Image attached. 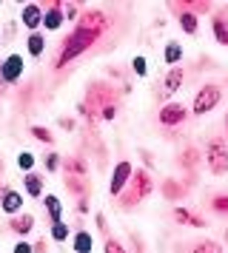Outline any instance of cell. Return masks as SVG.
<instances>
[{"instance_id":"obj_1","label":"cell","mask_w":228,"mask_h":253,"mask_svg":"<svg viewBox=\"0 0 228 253\" xmlns=\"http://www.w3.org/2000/svg\"><path fill=\"white\" fill-rule=\"evenodd\" d=\"M100 35H103V29H89V26H77V29H74V35H68V40L63 43V48H60L55 69H63V66H68V63L77 57V54H83L86 48H91V43H94V40H97Z\"/></svg>"},{"instance_id":"obj_2","label":"cell","mask_w":228,"mask_h":253,"mask_svg":"<svg viewBox=\"0 0 228 253\" xmlns=\"http://www.w3.org/2000/svg\"><path fill=\"white\" fill-rule=\"evenodd\" d=\"M205 165L211 173H226L228 171V139L226 137H211L205 145Z\"/></svg>"},{"instance_id":"obj_3","label":"cell","mask_w":228,"mask_h":253,"mask_svg":"<svg viewBox=\"0 0 228 253\" xmlns=\"http://www.w3.org/2000/svg\"><path fill=\"white\" fill-rule=\"evenodd\" d=\"M151 188H154V182H151V176H148L146 171L131 173V179H128V191L123 194L120 205L123 208H134L137 202H143V199L151 194Z\"/></svg>"},{"instance_id":"obj_4","label":"cell","mask_w":228,"mask_h":253,"mask_svg":"<svg viewBox=\"0 0 228 253\" xmlns=\"http://www.w3.org/2000/svg\"><path fill=\"white\" fill-rule=\"evenodd\" d=\"M220 100H223V91H220V85H217V83H205L203 88L194 94L191 111H194L197 117H205L208 111H214L217 105H220Z\"/></svg>"},{"instance_id":"obj_5","label":"cell","mask_w":228,"mask_h":253,"mask_svg":"<svg viewBox=\"0 0 228 253\" xmlns=\"http://www.w3.org/2000/svg\"><path fill=\"white\" fill-rule=\"evenodd\" d=\"M131 173H134V168H131V162L123 160L114 165V173H112V185H109V191H112V196H120L123 194V188L128 185V179H131Z\"/></svg>"},{"instance_id":"obj_6","label":"cell","mask_w":228,"mask_h":253,"mask_svg":"<svg viewBox=\"0 0 228 253\" xmlns=\"http://www.w3.org/2000/svg\"><path fill=\"white\" fill-rule=\"evenodd\" d=\"M185 117H188L185 105H180V103H169V105H163V108H160V126H166V128L182 126V123H185Z\"/></svg>"},{"instance_id":"obj_7","label":"cell","mask_w":228,"mask_h":253,"mask_svg":"<svg viewBox=\"0 0 228 253\" xmlns=\"http://www.w3.org/2000/svg\"><path fill=\"white\" fill-rule=\"evenodd\" d=\"M23 74V57L20 54H11L6 57V63H0V80L3 83H17Z\"/></svg>"},{"instance_id":"obj_8","label":"cell","mask_w":228,"mask_h":253,"mask_svg":"<svg viewBox=\"0 0 228 253\" xmlns=\"http://www.w3.org/2000/svg\"><path fill=\"white\" fill-rule=\"evenodd\" d=\"M63 20H66V14H63V3H60V0H55V3L46 9V14H43L46 32H57V29L63 26Z\"/></svg>"},{"instance_id":"obj_9","label":"cell","mask_w":228,"mask_h":253,"mask_svg":"<svg viewBox=\"0 0 228 253\" xmlns=\"http://www.w3.org/2000/svg\"><path fill=\"white\" fill-rule=\"evenodd\" d=\"M182 80H185V71L182 69H171L169 77H166V83H163V91H160V100H166V97H171V94L180 91Z\"/></svg>"},{"instance_id":"obj_10","label":"cell","mask_w":228,"mask_h":253,"mask_svg":"<svg viewBox=\"0 0 228 253\" xmlns=\"http://www.w3.org/2000/svg\"><path fill=\"white\" fill-rule=\"evenodd\" d=\"M0 208L6 211V213H17L23 208V196L17 191H11V188H3L0 191Z\"/></svg>"},{"instance_id":"obj_11","label":"cell","mask_w":228,"mask_h":253,"mask_svg":"<svg viewBox=\"0 0 228 253\" xmlns=\"http://www.w3.org/2000/svg\"><path fill=\"white\" fill-rule=\"evenodd\" d=\"M174 219H177L180 225H191V228H208V222H205L200 213L188 211V208H174Z\"/></svg>"},{"instance_id":"obj_12","label":"cell","mask_w":228,"mask_h":253,"mask_svg":"<svg viewBox=\"0 0 228 253\" xmlns=\"http://www.w3.org/2000/svg\"><path fill=\"white\" fill-rule=\"evenodd\" d=\"M20 20H23V26H26V29H37V26H43V12H40V6H37V3L23 6Z\"/></svg>"},{"instance_id":"obj_13","label":"cell","mask_w":228,"mask_h":253,"mask_svg":"<svg viewBox=\"0 0 228 253\" xmlns=\"http://www.w3.org/2000/svg\"><path fill=\"white\" fill-rule=\"evenodd\" d=\"M91 245H94V239H91L89 230H77V233H74V239H71L74 253H91Z\"/></svg>"},{"instance_id":"obj_14","label":"cell","mask_w":228,"mask_h":253,"mask_svg":"<svg viewBox=\"0 0 228 253\" xmlns=\"http://www.w3.org/2000/svg\"><path fill=\"white\" fill-rule=\"evenodd\" d=\"M23 185H26V194L34 196V199L43 194V176H37V173H32V171L23 176Z\"/></svg>"},{"instance_id":"obj_15","label":"cell","mask_w":228,"mask_h":253,"mask_svg":"<svg viewBox=\"0 0 228 253\" xmlns=\"http://www.w3.org/2000/svg\"><path fill=\"white\" fill-rule=\"evenodd\" d=\"M211 29H214L217 43H220V46H228V23H226V17H223V14H217V17H214Z\"/></svg>"},{"instance_id":"obj_16","label":"cell","mask_w":228,"mask_h":253,"mask_svg":"<svg viewBox=\"0 0 228 253\" xmlns=\"http://www.w3.org/2000/svg\"><path fill=\"white\" fill-rule=\"evenodd\" d=\"M46 211H49V219H52V225H55V222H63V208H60V199H57L55 194H49L46 196Z\"/></svg>"},{"instance_id":"obj_17","label":"cell","mask_w":228,"mask_h":253,"mask_svg":"<svg viewBox=\"0 0 228 253\" xmlns=\"http://www.w3.org/2000/svg\"><path fill=\"white\" fill-rule=\"evenodd\" d=\"M26 46H29V54H32V57H40L43 48H46V37L34 32V35H29V43H26Z\"/></svg>"},{"instance_id":"obj_18","label":"cell","mask_w":228,"mask_h":253,"mask_svg":"<svg viewBox=\"0 0 228 253\" xmlns=\"http://www.w3.org/2000/svg\"><path fill=\"white\" fill-rule=\"evenodd\" d=\"M180 26H182V32L194 35V32H197V14L188 12V9H182L180 12Z\"/></svg>"},{"instance_id":"obj_19","label":"cell","mask_w":228,"mask_h":253,"mask_svg":"<svg viewBox=\"0 0 228 253\" xmlns=\"http://www.w3.org/2000/svg\"><path fill=\"white\" fill-rule=\"evenodd\" d=\"M191 253H223V245H217L214 239H203V242H194Z\"/></svg>"},{"instance_id":"obj_20","label":"cell","mask_w":228,"mask_h":253,"mask_svg":"<svg viewBox=\"0 0 228 253\" xmlns=\"http://www.w3.org/2000/svg\"><path fill=\"white\" fill-rule=\"evenodd\" d=\"M211 211L220 213V216H228V194H217L211 199Z\"/></svg>"},{"instance_id":"obj_21","label":"cell","mask_w":228,"mask_h":253,"mask_svg":"<svg viewBox=\"0 0 228 253\" xmlns=\"http://www.w3.org/2000/svg\"><path fill=\"white\" fill-rule=\"evenodd\" d=\"M163 194L169 196V199H180V196L185 194V188H182V185H177L174 179H169V182H163Z\"/></svg>"},{"instance_id":"obj_22","label":"cell","mask_w":228,"mask_h":253,"mask_svg":"<svg viewBox=\"0 0 228 253\" xmlns=\"http://www.w3.org/2000/svg\"><path fill=\"white\" fill-rule=\"evenodd\" d=\"M32 228H34V219L29 216V213L23 219H14V222H11V230H17V233H29Z\"/></svg>"},{"instance_id":"obj_23","label":"cell","mask_w":228,"mask_h":253,"mask_svg":"<svg viewBox=\"0 0 228 253\" xmlns=\"http://www.w3.org/2000/svg\"><path fill=\"white\" fill-rule=\"evenodd\" d=\"M182 57V46L180 43H169L166 46V63H180Z\"/></svg>"},{"instance_id":"obj_24","label":"cell","mask_w":228,"mask_h":253,"mask_svg":"<svg viewBox=\"0 0 228 253\" xmlns=\"http://www.w3.org/2000/svg\"><path fill=\"white\" fill-rule=\"evenodd\" d=\"M52 239L55 242H66L68 239V225L66 222H55V225H52Z\"/></svg>"},{"instance_id":"obj_25","label":"cell","mask_w":228,"mask_h":253,"mask_svg":"<svg viewBox=\"0 0 228 253\" xmlns=\"http://www.w3.org/2000/svg\"><path fill=\"white\" fill-rule=\"evenodd\" d=\"M32 134H34L37 139H40V142H49V145L55 142V137H52V131H49V128H43V126H34V128H32Z\"/></svg>"},{"instance_id":"obj_26","label":"cell","mask_w":228,"mask_h":253,"mask_svg":"<svg viewBox=\"0 0 228 253\" xmlns=\"http://www.w3.org/2000/svg\"><path fill=\"white\" fill-rule=\"evenodd\" d=\"M131 69H134V74H137V77H146V71H148L146 57H134V60H131Z\"/></svg>"},{"instance_id":"obj_27","label":"cell","mask_w":228,"mask_h":253,"mask_svg":"<svg viewBox=\"0 0 228 253\" xmlns=\"http://www.w3.org/2000/svg\"><path fill=\"white\" fill-rule=\"evenodd\" d=\"M103 253H128V251H125V248H123L117 239H109L106 245H103Z\"/></svg>"},{"instance_id":"obj_28","label":"cell","mask_w":228,"mask_h":253,"mask_svg":"<svg viewBox=\"0 0 228 253\" xmlns=\"http://www.w3.org/2000/svg\"><path fill=\"white\" fill-rule=\"evenodd\" d=\"M17 165H20V168H26V171H29V168H32V165H34V157H32V154H29V151H23L20 157H17Z\"/></svg>"},{"instance_id":"obj_29","label":"cell","mask_w":228,"mask_h":253,"mask_svg":"<svg viewBox=\"0 0 228 253\" xmlns=\"http://www.w3.org/2000/svg\"><path fill=\"white\" fill-rule=\"evenodd\" d=\"M197 160H200V157H197V151H194V148H188V151H185V157H182V165H197Z\"/></svg>"},{"instance_id":"obj_30","label":"cell","mask_w":228,"mask_h":253,"mask_svg":"<svg viewBox=\"0 0 228 253\" xmlns=\"http://www.w3.org/2000/svg\"><path fill=\"white\" fill-rule=\"evenodd\" d=\"M63 14H66L68 20H74V14H77V3H63Z\"/></svg>"},{"instance_id":"obj_31","label":"cell","mask_w":228,"mask_h":253,"mask_svg":"<svg viewBox=\"0 0 228 253\" xmlns=\"http://www.w3.org/2000/svg\"><path fill=\"white\" fill-rule=\"evenodd\" d=\"M57 165H60V157H57V154H49V157H46V168H49V171H57Z\"/></svg>"},{"instance_id":"obj_32","label":"cell","mask_w":228,"mask_h":253,"mask_svg":"<svg viewBox=\"0 0 228 253\" xmlns=\"http://www.w3.org/2000/svg\"><path fill=\"white\" fill-rule=\"evenodd\" d=\"M14 253H34V248L29 245V242H17V248H14Z\"/></svg>"},{"instance_id":"obj_33","label":"cell","mask_w":228,"mask_h":253,"mask_svg":"<svg viewBox=\"0 0 228 253\" xmlns=\"http://www.w3.org/2000/svg\"><path fill=\"white\" fill-rule=\"evenodd\" d=\"M60 128L71 131V128H74V120H68V117H60Z\"/></svg>"},{"instance_id":"obj_34","label":"cell","mask_w":228,"mask_h":253,"mask_svg":"<svg viewBox=\"0 0 228 253\" xmlns=\"http://www.w3.org/2000/svg\"><path fill=\"white\" fill-rule=\"evenodd\" d=\"M97 228L106 230V216H103V213H97Z\"/></svg>"},{"instance_id":"obj_35","label":"cell","mask_w":228,"mask_h":253,"mask_svg":"<svg viewBox=\"0 0 228 253\" xmlns=\"http://www.w3.org/2000/svg\"><path fill=\"white\" fill-rule=\"evenodd\" d=\"M34 251H37V253H43V251H46V239L37 242V245H34Z\"/></svg>"},{"instance_id":"obj_36","label":"cell","mask_w":228,"mask_h":253,"mask_svg":"<svg viewBox=\"0 0 228 253\" xmlns=\"http://www.w3.org/2000/svg\"><path fill=\"white\" fill-rule=\"evenodd\" d=\"M226 242H228V228H226Z\"/></svg>"}]
</instances>
